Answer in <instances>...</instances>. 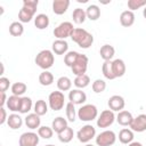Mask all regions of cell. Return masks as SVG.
Listing matches in <instances>:
<instances>
[{
    "instance_id": "d6a6232c",
    "label": "cell",
    "mask_w": 146,
    "mask_h": 146,
    "mask_svg": "<svg viewBox=\"0 0 146 146\" xmlns=\"http://www.w3.org/2000/svg\"><path fill=\"white\" fill-rule=\"evenodd\" d=\"M65 112H66V119L68 122H74L78 116V111L75 110V105L71 102H68L65 105Z\"/></svg>"
},
{
    "instance_id": "f35d334b",
    "label": "cell",
    "mask_w": 146,
    "mask_h": 146,
    "mask_svg": "<svg viewBox=\"0 0 146 146\" xmlns=\"http://www.w3.org/2000/svg\"><path fill=\"white\" fill-rule=\"evenodd\" d=\"M79 56H80V52H78V51H74V50L67 51V54L64 56V64L68 67H72Z\"/></svg>"
},
{
    "instance_id": "d590c367",
    "label": "cell",
    "mask_w": 146,
    "mask_h": 146,
    "mask_svg": "<svg viewBox=\"0 0 146 146\" xmlns=\"http://www.w3.org/2000/svg\"><path fill=\"white\" fill-rule=\"evenodd\" d=\"M9 33L13 36H21L24 33V26L21 22H13L9 25Z\"/></svg>"
},
{
    "instance_id": "3957f363",
    "label": "cell",
    "mask_w": 146,
    "mask_h": 146,
    "mask_svg": "<svg viewBox=\"0 0 146 146\" xmlns=\"http://www.w3.org/2000/svg\"><path fill=\"white\" fill-rule=\"evenodd\" d=\"M78 117L83 122H90L98 117V108L94 104H84L78 110Z\"/></svg>"
},
{
    "instance_id": "7bdbcfd3",
    "label": "cell",
    "mask_w": 146,
    "mask_h": 146,
    "mask_svg": "<svg viewBox=\"0 0 146 146\" xmlns=\"http://www.w3.org/2000/svg\"><path fill=\"white\" fill-rule=\"evenodd\" d=\"M38 5H39L38 0H24L23 1V7L29 9V10H32L33 13H36Z\"/></svg>"
},
{
    "instance_id": "681fc988",
    "label": "cell",
    "mask_w": 146,
    "mask_h": 146,
    "mask_svg": "<svg viewBox=\"0 0 146 146\" xmlns=\"http://www.w3.org/2000/svg\"><path fill=\"white\" fill-rule=\"evenodd\" d=\"M84 146H94V145H91V144H86Z\"/></svg>"
},
{
    "instance_id": "8d00e7d4",
    "label": "cell",
    "mask_w": 146,
    "mask_h": 146,
    "mask_svg": "<svg viewBox=\"0 0 146 146\" xmlns=\"http://www.w3.org/2000/svg\"><path fill=\"white\" fill-rule=\"evenodd\" d=\"M10 89H11L13 95H15V96H19V97H21L22 95H24V94L26 92V90H27V86H26L24 82H15V83L11 84Z\"/></svg>"
},
{
    "instance_id": "cb8c5ba5",
    "label": "cell",
    "mask_w": 146,
    "mask_h": 146,
    "mask_svg": "<svg viewBox=\"0 0 146 146\" xmlns=\"http://www.w3.org/2000/svg\"><path fill=\"white\" fill-rule=\"evenodd\" d=\"M49 17L48 15L46 14H38L35 17H34V25L38 30H44L49 26Z\"/></svg>"
},
{
    "instance_id": "9c48e42d",
    "label": "cell",
    "mask_w": 146,
    "mask_h": 146,
    "mask_svg": "<svg viewBox=\"0 0 146 146\" xmlns=\"http://www.w3.org/2000/svg\"><path fill=\"white\" fill-rule=\"evenodd\" d=\"M88 63H89V59H88L87 55L80 54V56L78 57L76 62H75V63L73 64V66L71 67L73 74H75V76L86 74V72H87V70H88Z\"/></svg>"
},
{
    "instance_id": "7a4b0ae2",
    "label": "cell",
    "mask_w": 146,
    "mask_h": 146,
    "mask_svg": "<svg viewBox=\"0 0 146 146\" xmlns=\"http://www.w3.org/2000/svg\"><path fill=\"white\" fill-rule=\"evenodd\" d=\"M34 62L40 68H42L43 71H48L50 67H52V65L55 63V56H54L52 50H49V49L41 50L35 56Z\"/></svg>"
},
{
    "instance_id": "7402d4cb",
    "label": "cell",
    "mask_w": 146,
    "mask_h": 146,
    "mask_svg": "<svg viewBox=\"0 0 146 146\" xmlns=\"http://www.w3.org/2000/svg\"><path fill=\"white\" fill-rule=\"evenodd\" d=\"M68 125H67V120L64 119L63 116H57L54 119L52 123H51V128L54 130V132H56L57 135L59 132H62L64 129H66Z\"/></svg>"
},
{
    "instance_id": "836d02e7",
    "label": "cell",
    "mask_w": 146,
    "mask_h": 146,
    "mask_svg": "<svg viewBox=\"0 0 146 146\" xmlns=\"http://www.w3.org/2000/svg\"><path fill=\"white\" fill-rule=\"evenodd\" d=\"M102 72L103 75L107 79V80H114V73H113V67H112V60H106L103 63L102 65Z\"/></svg>"
},
{
    "instance_id": "e575fe53",
    "label": "cell",
    "mask_w": 146,
    "mask_h": 146,
    "mask_svg": "<svg viewBox=\"0 0 146 146\" xmlns=\"http://www.w3.org/2000/svg\"><path fill=\"white\" fill-rule=\"evenodd\" d=\"M57 88L59 91H67L72 88V81L68 76H60L57 80Z\"/></svg>"
},
{
    "instance_id": "4316f807",
    "label": "cell",
    "mask_w": 146,
    "mask_h": 146,
    "mask_svg": "<svg viewBox=\"0 0 146 146\" xmlns=\"http://www.w3.org/2000/svg\"><path fill=\"white\" fill-rule=\"evenodd\" d=\"M39 82L43 87L51 86L52 82H54V75H52V73L49 72V71H42L40 73V75H39Z\"/></svg>"
},
{
    "instance_id": "5b68a950",
    "label": "cell",
    "mask_w": 146,
    "mask_h": 146,
    "mask_svg": "<svg viewBox=\"0 0 146 146\" xmlns=\"http://www.w3.org/2000/svg\"><path fill=\"white\" fill-rule=\"evenodd\" d=\"M74 31V26L71 22H62L54 29V35L56 39L65 40L66 38L71 36Z\"/></svg>"
},
{
    "instance_id": "f546056e",
    "label": "cell",
    "mask_w": 146,
    "mask_h": 146,
    "mask_svg": "<svg viewBox=\"0 0 146 146\" xmlns=\"http://www.w3.org/2000/svg\"><path fill=\"white\" fill-rule=\"evenodd\" d=\"M48 104L46 103V100H43V99H39V100H36L35 102V104H34V106H33V111H34V113L35 114H38L39 116H42V115H44V114H47V112H48Z\"/></svg>"
},
{
    "instance_id": "30bf717a",
    "label": "cell",
    "mask_w": 146,
    "mask_h": 146,
    "mask_svg": "<svg viewBox=\"0 0 146 146\" xmlns=\"http://www.w3.org/2000/svg\"><path fill=\"white\" fill-rule=\"evenodd\" d=\"M39 135L33 131H27L21 135L18 139V146H36L39 144Z\"/></svg>"
},
{
    "instance_id": "ab89813d",
    "label": "cell",
    "mask_w": 146,
    "mask_h": 146,
    "mask_svg": "<svg viewBox=\"0 0 146 146\" xmlns=\"http://www.w3.org/2000/svg\"><path fill=\"white\" fill-rule=\"evenodd\" d=\"M38 135H39V137H41L43 139H50L54 135V130H52L51 127L42 125L38 129Z\"/></svg>"
},
{
    "instance_id": "f1b7e54d",
    "label": "cell",
    "mask_w": 146,
    "mask_h": 146,
    "mask_svg": "<svg viewBox=\"0 0 146 146\" xmlns=\"http://www.w3.org/2000/svg\"><path fill=\"white\" fill-rule=\"evenodd\" d=\"M72 18H73V22L75 24H82L84 23V21L87 19V14H86V10L82 9V8H75L72 13Z\"/></svg>"
},
{
    "instance_id": "ba28073f",
    "label": "cell",
    "mask_w": 146,
    "mask_h": 146,
    "mask_svg": "<svg viewBox=\"0 0 146 146\" xmlns=\"http://www.w3.org/2000/svg\"><path fill=\"white\" fill-rule=\"evenodd\" d=\"M116 116L113 111L111 110H104L97 117V127L99 128H108L112 125L115 121Z\"/></svg>"
},
{
    "instance_id": "d6986e66",
    "label": "cell",
    "mask_w": 146,
    "mask_h": 146,
    "mask_svg": "<svg viewBox=\"0 0 146 146\" xmlns=\"http://www.w3.org/2000/svg\"><path fill=\"white\" fill-rule=\"evenodd\" d=\"M120 23L124 27H129L135 23V14L131 10H124L120 15Z\"/></svg>"
},
{
    "instance_id": "1f68e13d",
    "label": "cell",
    "mask_w": 146,
    "mask_h": 146,
    "mask_svg": "<svg viewBox=\"0 0 146 146\" xmlns=\"http://www.w3.org/2000/svg\"><path fill=\"white\" fill-rule=\"evenodd\" d=\"M73 83H74V86L76 87V89H81V90H82L83 88H86V87L89 86V83H90V78H89V75H87V74L78 75V76H75Z\"/></svg>"
},
{
    "instance_id": "bcb514c9",
    "label": "cell",
    "mask_w": 146,
    "mask_h": 146,
    "mask_svg": "<svg viewBox=\"0 0 146 146\" xmlns=\"http://www.w3.org/2000/svg\"><path fill=\"white\" fill-rule=\"evenodd\" d=\"M8 97L6 96V92H0V107H3L7 104Z\"/></svg>"
},
{
    "instance_id": "e0dca14e",
    "label": "cell",
    "mask_w": 146,
    "mask_h": 146,
    "mask_svg": "<svg viewBox=\"0 0 146 146\" xmlns=\"http://www.w3.org/2000/svg\"><path fill=\"white\" fill-rule=\"evenodd\" d=\"M70 7V0H54L52 1V11L56 15H63Z\"/></svg>"
},
{
    "instance_id": "f907efd6",
    "label": "cell",
    "mask_w": 146,
    "mask_h": 146,
    "mask_svg": "<svg viewBox=\"0 0 146 146\" xmlns=\"http://www.w3.org/2000/svg\"><path fill=\"white\" fill-rule=\"evenodd\" d=\"M46 146H55V145H51V144H49V145H46Z\"/></svg>"
},
{
    "instance_id": "ee69618b",
    "label": "cell",
    "mask_w": 146,
    "mask_h": 146,
    "mask_svg": "<svg viewBox=\"0 0 146 146\" xmlns=\"http://www.w3.org/2000/svg\"><path fill=\"white\" fill-rule=\"evenodd\" d=\"M10 87V81L9 79L1 76L0 78V92H6Z\"/></svg>"
},
{
    "instance_id": "74e56055",
    "label": "cell",
    "mask_w": 146,
    "mask_h": 146,
    "mask_svg": "<svg viewBox=\"0 0 146 146\" xmlns=\"http://www.w3.org/2000/svg\"><path fill=\"white\" fill-rule=\"evenodd\" d=\"M33 107V102L30 97H22V102H21V108H19V113L21 114H29V112L32 110Z\"/></svg>"
},
{
    "instance_id": "603a6c76",
    "label": "cell",
    "mask_w": 146,
    "mask_h": 146,
    "mask_svg": "<svg viewBox=\"0 0 146 146\" xmlns=\"http://www.w3.org/2000/svg\"><path fill=\"white\" fill-rule=\"evenodd\" d=\"M133 131L131 129H128V128H124V129H121L120 132H119V140L120 143L122 144H125V145H129L130 143L133 141Z\"/></svg>"
},
{
    "instance_id": "ffe728a7",
    "label": "cell",
    "mask_w": 146,
    "mask_h": 146,
    "mask_svg": "<svg viewBox=\"0 0 146 146\" xmlns=\"http://www.w3.org/2000/svg\"><path fill=\"white\" fill-rule=\"evenodd\" d=\"M7 124L10 129L13 130H16V129H19L23 124V119L21 115L16 114V113H11L8 115V120H7Z\"/></svg>"
},
{
    "instance_id": "7c38bea8",
    "label": "cell",
    "mask_w": 146,
    "mask_h": 146,
    "mask_svg": "<svg viewBox=\"0 0 146 146\" xmlns=\"http://www.w3.org/2000/svg\"><path fill=\"white\" fill-rule=\"evenodd\" d=\"M130 129L133 132H144L146 131V114H139L136 117H133Z\"/></svg>"
},
{
    "instance_id": "c3c4849f",
    "label": "cell",
    "mask_w": 146,
    "mask_h": 146,
    "mask_svg": "<svg viewBox=\"0 0 146 146\" xmlns=\"http://www.w3.org/2000/svg\"><path fill=\"white\" fill-rule=\"evenodd\" d=\"M143 16H144V18L146 19V6H145L144 9H143Z\"/></svg>"
},
{
    "instance_id": "44dd1931",
    "label": "cell",
    "mask_w": 146,
    "mask_h": 146,
    "mask_svg": "<svg viewBox=\"0 0 146 146\" xmlns=\"http://www.w3.org/2000/svg\"><path fill=\"white\" fill-rule=\"evenodd\" d=\"M21 102H22V97L19 96H15V95H11L8 97L7 99V107L9 111L11 112H19V108H21Z\"/></svg>"
},
{
    "instance_id": "f6af8a7d",
    "label": "cell",
    "mask_w": 146,
    "mask_h": 146,
    "mask_svg": "<svg viewBox=\"0 0 146 146\" xmlns=\"http://www.w3.org/2000/svg\"><path fill=\"white\" fill-rule=\"evenodd\" d=\"M8 116H7V111L5 110V107H0V124H5V122H7Z\"/></svg>"
},
{
    "instance_id": "8fae6325",
    "label": "cell",
    "mask_w": 146,
    "mask_h": 146,
    "mask_svg": "<svg viewBox=\"0 0 146 146\" xmlns=\"http://www.w3.org/2000/svg\"><path fill=\"white\" fill-rule=\"evenodd\" d=\"M107 105H108L111 111H113V112H121V111H123V108L125 106V102H124V98L122 96L113 95V96H111L108 98Z\"/></svg>"
},
{
    "instance_id": "484cf974",
    "label": "cell",
    "mask_w": 146,
    "mask_h": 146,
    "mask_svg": "<svg viewBox=\"0 0 146 146\" xmlns=\"http://www.w3.org/2000/svg\"><path fill=\"white\" fill-rule=\"evenodd\" d=\"M87 18L90 21H97L100 17V8L97 5H89L86 9Z\"/></svg>"
},
{
    "instance_id": "277c9868",
    "label": "cell",
    "mask_w": 146,
    "mask_h": 146,
    "mask_svg": "<svg viewBox=\"0 0 146 146\" xmlns=\"http://www.w3.org/2000/svg\"><path fill=\"white\" fill-rule=\"evenodd\" d=\"M48 105L52 111H60L65 105V96L63 91H52L48 97Z\"/></svg>"
},
{
    "instance_id": "2e32d148",
    "label": "cell",
    "mask_w": 146,
    "mask_h": 146,
    "mask_svg": "<svg viewBox=\"0 0 146 146\" xmlns=\"http://www.w3.org/2000/svg\"><path fill=\"white\" fill-rule=\"evenodd\" d=\"M115 120L122 127H130V124H131V122L133 120V116H132V114L129 111L123 110V111H121V112L117 113Z\"/></svg>"
},
{
    "instance_id": "ac0fdd59",
    "label": "cell",
    "mask_w": 146,
    "mask_h": 146,
    "mask_svg": "<svg viewBox=\"0 0 146 146\" xmlns=\"http://www.w3.org/2000/svg\"><path fill=\"white\" fill-rule=\"evenodd\" d=\"M24 122H25V124H26L27 128H30V129L33 130V129H39V128H40L41 119H40V116H39L38 114H35V113H29V114L25 116Z\"/></svg>"
},
{
    "instance_id": "5bb4252c",
    "label": "cell",
    "mask_w": 146,
    "mask_h": 146,
    "mask_svg": "<svg viewBox=\"0 0 146 146\" xmlns=\"http://www.w3.org/2000/svg\"><path fill=\"white\" fill-rule=\"evenodd\" d=\"M51 49H52V52L56 54V55H66L67 51H68V43H67L66 40L56 39L52 42Z\"/></svg>"
},
{
    "instance_id": "60d3db41",
    "label": "cell",
    "mask_w": 146,
    "mask_h": 146,
    "mask_svg": "<svg viewBox=\"0 0 146 146\" xmlns=\"http://www.w3.org/2000/svg\"><path fill=\"white\" fill-rule=\"evenodd\" d=\"M91 88L94 90V92L96 94H102L103 91H105L106 89V82L103 80V79H97L92 82L91 84Z\"/></svg>"
},
{
    "instance_id": "6da1fadb",
    "label": "cell",
    "mask_w": 146,
    "mask_h": 146,
    "mask_svg": "<svg viewBox=\"0 0 146 146\" xmlns=\"http://www.w3.org/2000/svg\"><path fill=\"white\" fill-rule=\"evenodd\" d=\"M71 39L80 47L83 49H88L92 46L94 43V35L91 33H89L87 30L81 29V27H76L74 29Z\"/></svg>"
},
{
    "instance_id": "b9f144b4",
    "label": "cell",
    "mask_w": 146,
    "mask_h": 146,
    "mask_svg": "<svg viewBox=\"0 0 146 146\" xmlns=\"http://www.w3.org/2000/svg\"><path fill=\"white\" fill-rule=\"evenodd\" d=\"M145 6H146V0H129L128 1V8L131 11L139 9L141 7H145Z\"/></svg>"
},
{
    "instance_id": "d4e9b609",
    "label": "cell",
    "mask_w": 146,
    "mask_h": 146,
    "mask_svg": "<svg viewBox=\"0 0 146 146\" xmlns=\"http://www.w3.org/2000/svg\"><path fill=\"white\" fill-rule=\"evenodd\" d=\"M99 55H100V57L104 59V62H106V60H112V58H113L114 55H115V49H114V47L111 46V44H104V46H102V48H100V50H99Z\"/></svg>"
},
{
    "instance_id": "4dcf8cb0",
    "label": "cell",
    "mask_w": 146,
    "mask_h": 146,
    "mask_svg": "<svg viewBox=\"0 0 146 146\" xmlns=\"http://www.w3.org/2000/svg\"><path fill=\"white\" fill-rule=\"evenodd\" d=\"M74 137V131L71 127H67L66 129H64L62 132L58 133V139L60 143H64V144H67L70 143Z\"/></svg>"
},
{
    "instance_id": "83f0119b",
    "label": "cell",
    "mask_w": 146,
    "mask_h": 146,
    "mask_svg": "<svg viewBox=\"0 0 146 146\" xmlns=\"http://www.w3.org/2000/svg\"><path fill=\"white\" fill-rule=\"evenodd\" d=\"M34 15H35V13H33L32 10H29V9L22 7V9L18 11V22H21V23H29V22L32 21Z\"/></svg>"
},
{
    "instance_id": "8992f818",
    "label": "cell",
    "mask_w": 146,
    "mask_h": 146,
    "mask_svg": "<svg viewBox=\"0 0 146 146\" xmlns=\"http://www.w3.org/2000/svg\"><path fill=\"white\" fill-rule=\"evenodd\" d=\"M76 137L80 143L88 144L92 138L96 137V128L91 124H86L76 132Z\"/></svg>"
},
{
    "instance_id": "52a82bcc",
    "label": "cell",
    "mask_w": 146,
    "mask_h": 146,
    "mask_svg": "<svg viewBox=\"0 0 146 146\" xmlns=\"http://www.w3.org/2000/svg\"><path fill=\"white\" fill-rule=\"evenodd\" d=\"M116 141V135L112 130H104L96 137L97 146H112Z\"/></svg>"
},
{
    "instance_id": "4fadbf2b",
    "label": "cell",
    "mask_w": 146,
    "mask_h": 146,
    "mask_svg": "<svg viewBox=\"0 0 146 146\" xmlns=\"http://www.w3.org/2000/svg\"><path fill=\"white\" fill-rule=\"evenodd\" d=\"M68 100L74 105H82L87 100V95L81 89H73L68 92Z\"/></svg>"
},
{
    "instance_id": "7dc6e473",
    "label": "cell",
    "mask_w": 146,
    "mask_h": 146,
    "mask_svg": "<svg viewBox=\"0 0 146 146\" xmlns=\"http://www.w3.org/2000/svg\"><path fill=\"white\" fill-rule=\"evenodd\" d=\"M128 146H144L141 143H139V141H132V143H130Z\"/></svg>"
},
{
    "instance_id": "9a60e30c",
    "label": "cell",
    "mask_w": 146,
    "mask_h": 146,
    "mask_svg": "<svg viewBox=\"0 0 146 146\" xmlns=\"http://www.w3.org/2000/svg\"><path fill=\"white\" fill-rule=\"evenodd\" d=\"M112 67H113V73H114L115 79L123 76L124 73H125V71H127L125 63L121 58H116V59L112 60Z\"/></svg>"
}]
</instances>
